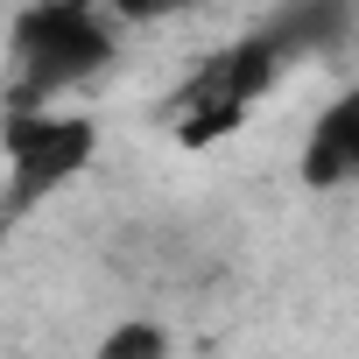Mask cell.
Returning a JSON list of instances; mask_svg holds the SVG:
<instances>
[{
  "label": "cell",
  "instance_id": "cell-2",
  "mask_svg": "<svg viewBox=\"0 0 359 359\" xmlns=\"http://www.w3.org/2000/svg\"><path fill=\"white\" fill-rule=\"evenodd\" d=\"M92 162H99V120L92 113H78L64 99H8L0 106V176H8L0 219L22 226L57 191H71Z\"/></svg>",
  "mask_w": 359,
  "mask_h": 359
},
{
  "label": "cell",
  "instance_id": "cell-7",
  "mask_svg": "<svg viewBox=\"0 0 359 359\" xmlns=\"http://www.w3.org/2000/svg\"><path fill=\"white\" fill-rule=\"evenodd\" d=\"M92 8H106V15H113V0H92Z\"/></svg>",
  "mask_w": 359,
  "mask_h": 359
},
{
  "label": "cell",
  "instance_id": "cell-3",
  "mask_svg": "<svg viewBox=\"0 0 359 359\" xmlns=\"http://www.w3.org/2000/svg\"><path fill=\"white\" fill-rule=\"evenodd\" d=\"M8 99H64L120 64V22L92 0H29L8 36Z\"/></svg>",
  "mask_w": 359,
  "mask_h": 359
},
{
  "label": "cell",
  "instance_id": "cell-4",
  "mask_svg": "<svg viewBox=\"0 0 359 359\" xmlns=\"http://www.w3.org/2000/svg\"><path fill=\"white\" fill-rule=\"evenodd\" d=\"M296 184L317 191V198L359 191V78L338 85V92L310 113V127H303V141H296Z\"/></svg>",
  "mask_w": 359,
  "mask_h": 359
},
{
  "label": "cell",
  "instance_id": "cell-6",
  "mask_svg": "<svg viewBox=\"0 0 359 359\" xmlns=\"http://www.w3.org/2000/svg\"><path fill=\"white\" fill-rule=\"evenodd\" d=\"M169 345H176L169 324H155V317H127V324H113L92 352H99V359H162Z\"/></svg>",
  "mask_w": 359,
  "mask_h": 359
},
{
  "label": "cell",
  "instance_id": "cell-5",
  "mask_svg": "<svg viewBox=\"0 0 359 359\" xmlns=\"http://www.w3.org/2000/svg\"><path fill=\"white\" fill-rule=\"evenodd\" d=\"M268 22L296 50V64H331L359 43V0H282Z\"/></svg>",
  "mask_w": 359,
  "mask_h": 359
},
{
  "label": "cell",
  "instance_id": "cell-1",
  "mask_svg": "<svg viewBox=\"0 0 359 359\" xmlns=\"http://www.w3.org/2000/svg\"><path fill=\"white\" fill-rule=\"evenodd\" d=\"M289 71H296V50L282 43V29L254 22L191 64V78L162 99V127L176 134V148H219L282 92Z\"/></svg>",
  "mask_w": 359,
  "mask_h": 359
}]
</instances>
